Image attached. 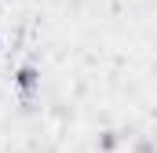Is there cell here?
I'll return each mask as SVG.
<instances>
[{
    "instance_id": "obj_2",
    "label": "cell",
    "mask_w": 157,
    "mask_h": 153,
    "mask_svg": "<svg viewBox=\"0 0 157 153\" xmlns=\"http://www.w3.org/2000/svg\"><path fill=\"white\" fill-rule=\"evenodd\" d=\"M117 150V135H113V131H102V135H99V153H113Z\"/></svg>"
},
{
    "instance_id": "obj_4",
    "label": "cell",
    "mask_w": 157,
    "mask_h": 153,
    "mask_svg": "<svg viewBox=\"0 0 157 153\" xmlns=\"http://www.w3.org/2000/svg\"><path fill=\"white\" fill-rule=\"evenodd\" d=\"M0 47H4V37H0Z\"/></svg>"
},
{
    "instance_id": "obj_1",
    "label": "cell",
    "mask_w": 157,
    "mask_h": 153,
    "mask_svg": "<svg viewBox=\"0 0 157 153\" xmlns=\"http://www.w3.org/2000/svg\"><path fill=\"white\" fill-rule=\"evenodd\" d=\"M11 84H15L18 99H22V102H29V99L40 91V69L33 66V62H22V66L11 73Z\"/></svg>"
},
{
    "instance_id": "obj_5",
    "label": "cell",
    "mask_w": 157,
    "mask_h": 153,
    "mask_svg": "<svg viewBox=\"0 0 157 153\" xmlns=\"http://www.w3.org/2000/svg\"><path fill=\"white\" fill-rule=\"evenodd\" d=\"M154 110H157V106H154Z\"/></svg>"
},
{
    "instance_id": "obj_3",
    "label": "cell",
    "mask_w": 157,
    "mask_h": 153,
    "mask_svg": "<svg viewBox=\"0 0 157 153\" xmlns=\"http://www.w3.org/2000/svg\"><path fill=\"white\" fill-rule=\"evenodd\" d=\"M135 153H154V142H150V139H139V142H135Z\"/></svg>"
}]
</instances>
